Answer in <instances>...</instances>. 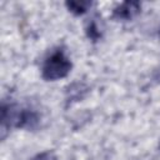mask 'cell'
Listing matches in <instances>:
<instances>
[{"label": "cell", "mask_w": 160, "mask_h": 160, "mask_svg": "<svg viewBox=\"0 0 160 160\" xmlns=\"http://www.w3.org/2000/svg\"><path fill=\"white\" fill-rule=\"evenodd\" d=\"M141 10V5L138 1H124L114 8L112 18L115 20H131Z\"/></svg>", "instance_id": "cell-2"}, {"label": "cell", "mask_w": 160, "mask_h": 160, "mask_svg": "<svg viewBox=\"0 0 160 160\" xmlns=\"http://www.w3.org/2000/svg\"><path fill=\"white\" fill-rule=\"evenodd\" d=\"M31 160H58V156L52 151H42L32 156Z\"/></svg>", "instance_id": "cell-5"}, {"label": "cell", "mask_w": 160, "mask_h": 160, "mask_svg": "<svg viewBox=\"0 0 160 160\" xmlns=\"http://www.w3.org/2000/svg\"><path fill=\"white\" fill-rule=\"evenodd\" d=\"M91 5H92V2L88 1V0H70V1L65 2V6L68 8V10L78 16L85 14L91 8Z\"/></svg>", "instance_id": "cell-3"}, {"label": "cell", "mask_w": 160, "mask_h": 160, "mask_svg": "<svg viewBox=\"0 0 160 160\" xmlns=\"http://www.w3.org/2000/svg\"><path fill=\"white\" fill-rule=\"evenodd\" d=\"M71 68L72 64L65 52L62 50H56L44 61L41 75L46 81H55L68 76Z\"/></svg>", "instance_id": "cell-1"}, {"label": "cell", "mask_w": 160, "mask_h": 160, "mask_svg": "<svg viewBox=\"0 0 160 160\" xmlns=\"http://www.w3.org/2000/svg\"><path fill=\"white\" fill-rule=\"evenodd\" d=\"M85 32H86V36L92 40V41H98L100 38H101V30L98 25V22L91 19L88 24H86V28H85Z\"/></svg>", "instance_id": "cell-4"}]
</instances>
